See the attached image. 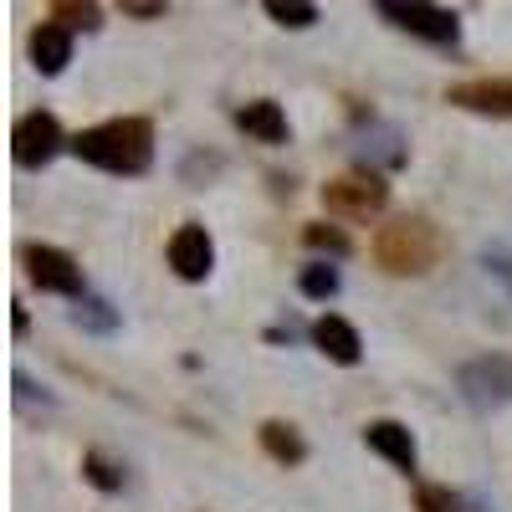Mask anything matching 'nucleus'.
Segmentation results:
<instances>
[{
    "instance_id": "f257e3e1",
    "label": "nucleus",
    "mask_w": 512,
    "mask_h": 512,
    "mask_svg": "<svg viewBox=\"0 0 512 512\" xmlns=\"http://www.w3.org/2000/svg\"><path fill=\"white\" fill-rule=\"evenodd\" d=\"M72 154L108 175H144L154 164V123L149 118H108L72 134Z\"/></svg>"
},
{
    "instance_id": "f03ea898",
    "label": "nucleus",
    "mask_w": 512,
    "mask_h": 512,
    "mask_svg": "<svg viewBox=\"0 0 512 512\" xmlns=\"http://www.w3.org/2000/svg\"><path fill=\"white\" fill-rule=\"evenodd\" d=\"M441 251H446V236L436 231L431 216H400L390 226H379V236H374V262H379V272H390V277L431 272L441 262Z\"/></svg>"
},
{
    "instance_id": "7ed1b4c3",
    "label": "nucleus",
    "mask_w": 512,
    "mask_h": 512,
    "mask_svg": "<svg viewBox=\"0 0 512 512\" xmlns=\"http://www.w3.org/2000/svg\"><path fill=\"white\" fill-rule=\"evenodd\" d=\"M323 205H328V216L338 221H369L379 216L384 205H390V185H384L374 169H349V175H338L323 185Z\"/></svg>"
},
{
    "instance_id": "20e7f679",
    "label": "nucleus",
    "mask_w": 512,
    "mask_h": 512,
    "mask_svg": "<svg viewBox=\"0 0 512 512\" xmlns=\"http://www.w3.org/2000/svg\"><path fill=\"white\" fill-rule=\"evenodd\" d=\"M62 144H67V134H62L57 113H47V108L21 113V118H16V128H11V154H16V164H21V169H41V164H52ZM67 149H72V144H67Z\"/></svg>"
},
{
    "instance_id": "39448f33",
    "label": "nucleus",
    "mask_w": 512,
    "mask_h": 512,
    "mask_svg": "<svg viewBox=\"0 0 512 512\" xmlns=\"http://www.w3.org/2000/svg\"><path fill=\"white\" fill-rule=\"evenodd\" d=\"M21 267L41 292H57V297H82V267L62 246H21Z\"/></svg>"
},
{
    "instance_id": "423d86ee",
    "label": "nucleus",
    "mask_w": 512,
    "mask_h": 512,
    "mask_svg": "<svg viewBox=\"0 0 512 512\" xmlns=\"http://www.w3.org/2000/svg\"><path fill=\"white\" fill-rule=\"evenodd\" d=\"M379 16L395 21L410 36H420V41H431V47H456V41H461V21L446 6H395V0H384Z\"/></svg>"
},
{
    "instance_id": "0eeeda50",
    "label": "nucleus",
    "mask_w": 512,
    "mask_h": 512,
    "mask_svg": "<svg viewBox=\"0 0 512 512\" xmlns=\"http://www.w3.org/2000/svg\"><path fill=\"white\" fill-rule=\"evenodd\" d=\"M456 379H461V395L472 400L477 410L512 400V359H507V354H487V359H477V364H466Z\"/></svg>"
},
{
    "instance_id": "6e6552de",
    "label": "nucleus",
    "mask_w": 512,
    "mask_h": 512,
    "mask_svg": "<svg viewBox=\"0 0 512 512\" xmlns=\"http://www.w3.org/2000/svg\"><path fill=\"white\" fill-rule=\"evenodd\" d=\"M164 251H169V267H175V277H185V282H205L210 267H216V241H210V231L195 226V221H185L175 236H169Z\"/></svg>"
},
{
    "instance_id": "1a4fd4ad",
    "label": "nucleus",
    "mask_w": 512,
    "mask_h": 512,
    "mask_svg": "<svg viewBox=\"0 0 512 512\" xmlns=\"http://www.w3.org/2000/svg\"><path fill=\"white\" fill-rule=\"evenodd\" d=\"M451 108L487 113V118H512V77H466L446 88Z\"/></svg>"
},
{
    "instance_id": "9d476101",
    "label": "nucleus",
    "mask_w": 512,
    "mask_h": 512,
    "mask_svg": "<svg viewBox=\"0 0 512 512\" xmlns=\"http://www.w3.org/2000/svg\"><path fill=\"white\" fill-rule=\"evenodd\" d=\"M364 446L379 451L390 466H400V472H415V436L405 431L400 420H369L364 425Z\"/></svg>"
},
{
    "instance_id": "9b49d317",
    "label": "nucleus",
    "mask_w": 512,
    "mask_h": 512,
    "mask_svg": "<svg viewBox=\"0 0 512 512\" xmlns=\"http://www.w3.org/2000/svg\"><path fill=\"white\" fill-rule=\"evenodd\" d=\"M313 344L333 359V364H359L364 359V344H359V328L349 318H338V313H323L313 323Z\"/></svg>"
},
{
    "instance_id": "f8f14e48",
    "label": "nucleus",
    "mask_w": 512,
    "mask_h": 512,
    "mask_svg": "<svg viewBox=\"0 0 512 512\" xmlns=\"http://www.w3.org/2000/svg\"><path fill=\"white\" fill-rule=\"evenodd\" d=\"M31 62H36L41 77H57V72L72 62V31L57 26V21H41V26L31 31Z\"/></svg>"
},
{
    "instance_id": "ddd939ff",
    "label": "nucleus",
    "mask_w": 512,
    "mask_h": 512,
    "mask_svg": "<svg viewBox=\"0 0 512 512\" xmlns=\"http://www.w3.org/2000/svg\"><path fill=\"white\" fill-rule=\"evenodd\" d=\"M241 134H251L256 144H287V113L272 98H251L246 108H236Z\"/></svg>"
},
{
    "instance_id": "4468645a",
    "label": "nucleus",
    "mask_w": 512,
    "mask_h": 512,
    "mask_svg": "<svg viewBox=\"0 0 512 512\" xmlns=\"http://www.w3.org/2000/svg\"><path fill=\"white\" fill-rule=\"evenodd\" d=\"M262 446H267V456L272 461H282V466H297V461H308V441L297 436V425H287V420H267L262 431Z\"/></svg>"
},
{
    "instance_id": "2eb2a0df",
    "label": "nucleus",
    "mask_w": 512,
    "mask_h": 512,
    "mask_svg": "<svg viewBox=\"0 0 512 512\" xmlns=\"http://www.w3.org/2000/svg\"><path fill=\"white\" fill-rule=\"evenodd\" d=\"M98 6H88V0H52V6H47V21H57V26H82V31H93L98 26Z\"/></svg>"
},
{
    "instance_id": "dca6fc26",
    "label": "nucleus",
    "mask_w": 512,
    "mask_h": 512,
    "mask_svg": "<svg viewBox=\"0 0 512 512\" xmlns=\"http://www.w3.org/2000/svg\"><path fill=\"white\" fill-rule=\"evenodd\" d=\"M267 16L277 26H292V31H303L318 21V6H308V0H267Z\"/></svg>"
},
{
    "instance_id": "f3484780",
    "label": "nucleus",
    "mask_w": 512,
    "mask_h": 512,
    "mask_svg": "<svg viewBox=\"0 0 512 512\" xmlns=\"http://www.w3.org/2000/svg\"><path fill=\"white\" fill-rule=\"evenodd\" d=\"M303 241H308L313 251H333V256H349V236L338 231V226H323V221H313V226L303 231Z\"/></svg>"
},
{
    "instance_id": "a211bd4d",
    "label": "nucleus",
    "mask_w": 512,
    "mask_h": 512,
    "mask_svg": "<svg viewBox=\"0 0 512 512\" xmlns=\"http://www.w3.org/2000/svg\"><path fill=\"white\" fill-rule=\"evenodd\" d=\"M82 477H88L98 492H118V487H123V477L113 472V466H108L98 451H88V456H82Z\"/></svg>"
},
{
    "instance_id": "6ab92c4d",
    "label": "nucleus",
    "mask_w": 512,
    "mask_h": 512,
    "mask_svg": "<svg viewBox=\"0 0 512 512\" xmlns=\"http://www.w3.org/2000/svg\"><path fill=\"white\" fill-rule=\"evenodd\" d=\"M303 292L318 297V303H328V297L338 292V272H333V267H308V272H303Z\"/></svg>"
},
{
    "instance_id": "aec40b11",
    "label": "nucleus",
    "mask_w": 512,
    "mask_h": 512,
    "mask_svg": "<svg viewBox=\"0 0 512 512\" xmlns=\"http://www.w3.org/2000/svg\"><path fill=\"white\" fill-rule=\"evenodd\" d=\"M415 497H420V512H456L451 492H441V487H420Z\"/></svg>"
},
{
    "instance_id": "412c9836",
    "label": "nucleus",
    "mask_w": 512,
    "mask_h": 512,
    "mask_svg": "<svg viewBox=\"0 0 512 512\" xmlns=\"http://www.w3.org/2000/svg\"><path fill=\"white\" fill-rule=\"evenodd\" d=\"M164 11H169L164 0H123V16H134V21H154Z\"/></svg>"
},
{
    "instance_id": "4be33fe9",
    "label": "nucleus",
    "mask_w": 512,
    "mask_h": 512,
    "mask_svg": "<svg viewBox=\"0 0 512 512\" xmlns=\"http://www.w3.org/2000/svg\"><path fill=\"white\" fill-rule=\"evenodd\" d=\"M26 323H31V318H26V308L16 303V313H11V328H16V333H26Z\"/></svg>"
}]
</instances>
